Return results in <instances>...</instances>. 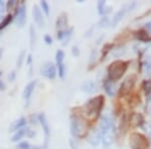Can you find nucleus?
Here are the masks:
<instances>
[{
    "instance_id": "27",
    "label": "nucleus",
    "mask_w": 151,
    "mask_h": 149,
    "mask_svg": "<svg viewBox=\"0 0 151 149\" xmlns=\"http://www.w3.org/2000/svg\"><path fill=\"white\" fill-rule=\"evenodd\" d=\"M142 89L146 96L151 95V80H144L142 83Z\"/></svg>"
},
{
    "instance_id": "22",
    "label": "nucleus",
    "mask_w": 151,
    "mask_h": 149,
    "mask_svg": "<svg viewBox=\"0 0 151 149\" xmlns=\"http://www.w3.org/2000/svg\"><path fill=\"white\" fill-rule=\"evenodd\" d=\"M29 40H30V48L31 50L35 48L36 45V40H37V36H36V31L33 25H30L29 27Z\"/></svg>"
},
{
    "instance_id": "39",
    "label": "nucleus",
    "mask_w": 151,
    "mask_h": 149,
    "mask_svg": "<svg viewBox=\"0 0 151 149\" xmlns=\"http://www.w3.org/2000/svg\"><path fill=\"white\" fill-rule=\"evenodd\" d=\"M69 142H70V146L72 149H79L78 148V144L76 143V141L74 140V139H70Z\"/></svg>"
},
{
    "instance_id": "2",
    "label": "nucleus",
    "mask_w": 151,
    "mask_h": 149,
    "mask_svg": "<svg viewBox=\"0 0 151 149\" xmlns=\"http://www.w3.org/2000/svg\"><path fill=\"white\" fill-rule=\"evenodd\" d=\"M104 104L105 98L103 95L88 100V102L85 104V114L92 120H97L104 108Z\"/></svg>"
},
{
    "instance_id": "51",
    "label": "nucleus",
    "mask_w": 151,
    "mask_h": 149,
    "mask_svg": "<svg viewBox=\"0 0 151 149\" xmlns=\"http://www.w3.org/2000/svg\"><path fill=\"white\" fill-rule=\"evenodd\" d=\"M2 75V72H1V71H0V76H1Z\"/></svg>"
},
{
    "instance_id": "37",
    "label": "nucleus",
    "mask_w": 151,
    "mask_h": 149,
    "mask_svg": "<svg viewBox=\"0 0 151 149\" xmlns=\"http://www.w3.org/2000/svg\"><path fill=\"white\" fill-rule=\"evenodd\" d=\"M43 40H45V42L48 45H52V37L50 35H45L43 36Z\"/></svg>"
},
{
    "instance_id": "29",
    "label": "nucleus",
    "mask_w": 151,
    "mask_h": 149,
    "mask_svg": "<svg viewBox=\"0 0 151 149\" xmlns=\"http://www.w3.org/2000/svg\"><path fill=\"white\" fill-rule=\"evenodd\" d=\"M57 72H58V75L60 79H65V74H67V68H65V63H63V65H60V66H58Z\"/></svg>"
},
{
    "instance_id": "9",
    "label": "nucleus",
    "mask_w": 151,
    "mask_h": 149,
    "mask_svg": "<svg viewBox=\"0 0 151 149\" xmlns=\"http://www.w3.org/2000/svg\"><path fill=\"white\" fill-rule=\"evenodd\" d=\"M13 18L15 20L17 26H22L25 24L26 21V6L24 3H21L20 5L17 6V8L15 9V12L13 14Z\"/></svg>"
},
{
    "instance_id": "23",
    "label": "nucleus",
    "mask_w": 151,
    "mask_h": 149,
    "mask_svg": "<svg viewBox=\"0 0 151 149\" xmlns=\"http://www.w3.org/2000/svg\"><path fill=\"white\" fill-rule=\"evenodd\" d=\"M73 32H74V28L73 27H68L64 29V36H63V45H65L69 43V41L70 40L73 36Z\"/></svg>"
},
{
    "instance_id": "26",
    "label": "nucleus",
    "mask_w": 151,
    "mask_h": 149,
    "mask_svg": "<svg viewBox=\"0 0 151 149\" xmlns=\"http://www.w3.org/2000/svg\"><path fill=\"white\" fill-rule=\"evenodd\" d=\"M113 48H114L113 43H106V45L103 46L102 52H101V60H104V58H106V55L113 50Z\"/></svg>"
},
{
    "instance_id": "8",
    "label": "nucleus",
    "mask_w": 151,
    "mask_h": 149,
    "mask_svg": "<svg viewBox=\"0 0 151 149\" xmlns=\"http://www.w3.org/2000/svg\"><path fill=\"white\" fill-rule=\"evenodd\" d=\"M40 73L43 77H45L48 80H55V77L58 76L57 72V67L52 62H47L45 65L41 67Z\"/></svg>"
},
{
    "instance_id": "24",
    "label": "nucleus",
    "mask_w": 151,
    "mask_h": 149,
    "mask_svg": "<svg viewBox=\"0 0 151 149\" xmlns=\"http://www.w3.org/2000/svg\"><path fill=\"white\" fill-rule=\"evenodd\" d=\"M13 15L12 14H7V15L0 21V31L3 30L4 28H6L7 26L10 24L12 21H13Z\"/></svg>"
},
{
    "instance_id": "21",
    "label": "nucleus",
    "mask_w": 151,
    "mask_h": 149,
    "mask_svg": "<svg viewBox=\"0 0 151 149\" xmlns=\"http://www.w3.org/2000/svg\"><path fill=\"white\" fill-rule=\"evenodd\" d=\"M88 141H89V143L92 144L93 146H98L99 144L101 143V132L99 131V129L97 131L93 132V133L89 136Z\"/></svg>"
},
{
    "instance_id": "47",
    "label": "nucleus",
    "mask_w": 151,
    "mask_h": 149,
    "mask_svg": "<svg viewBox=\"0 0 151 149\" xmlns=\"http://www.w3.org/2000/svg\"><path fill=\"white\" fill-rule=\"evenodd\" d=\"M5 88H6L5 84H4L1 80H0V90H1V91H4V90H5Z\"/></svg>"
},
{
    "instance_id": "44",
    "label": "nucleus",
    "mask_w": 151,
    "mask_h": 149,
    "mask_svg": "<svg viewBox=\"0 0 151 149\" xmlns=\"http://www.w3.org/2000/svg\"><path fill=\"white\" fill-rule=\"evenodd\" d=\"M31 63H32V55L29 53V55H27V60H26V65H28L29 67H30Z\"/></svg>"
},
{
    "instance_id": "12",
    "label": "nucleus",
    "mask_w": 151,
    "mask_h": 149,
    "mask_svg": "<svg viewBox=\"0 0 151 149\" xmlns=\"http://www.w3.org/2000/svg\"><path fill=\"white\" fill-rule=\"evenodd\" d=\"M70 131L72 134L73 138H78L81 133V126H80V122L76 117H72L70 122Z\"/></svg>"
},
{
    "instance_id": "19",
    "label": "nucleus",
    "mask_w": 151,
    "mask_h": 149,
    "mask_svg": "<svg viewBox=\"0 0 151 149\" xmlns=\"http://www.w3.org/2000/svg\"><path fill=\"white\" fill-rule=\"evenodd\" d=\"M57 28L58 30H64V29L68 28V15L65 13L60 14L57 19Z\"/></svg>"
},
{
    "instance_id": "16",
    "label": "nucleus",
    "mask_w": 151,
    "mask_h": 149,
    "mask_svg": "<svg viewBox=\"0 0 151 149\" xmlns=\"http://www.w3.org/2000/svg\"><path fill=\"white\" fill-rule=\"evenodd\" d=\"M129 122H130V124H132V125L135 127H142L143 124L145 123L144 117L140 113H133L131 115Z\"/></svg>"
},
{
    "instance_id": "50",
    "label": "nucleus",
    "mask_w": 151,
    "mask_h": 149,
    "mask_svg": "<svg viewBox=\"0 0 151 149\" xmlns=\"http://www.w3.org/2000/svg\"><path fill=\"white\" fill-rule=\"evenodd\" d=\"M2 20V16H0V21H1Z\"/></svg>"
},
{
    "instance_id": "40",
    "label": "nucleus",
    "mask_w": 151,
    "mask_h": 149,
    "mask_svg": "<svg viewBox=\"0 0 151 149\" xmlns=\"http://www.w3.org/2000/svg\"><path fill=\"white\" fill-rule=\"evenodd\" d=\"M4 10H5V3H4L3 1H1V0H0V16H2V14H3Z\"/></svg>"
},
{
    "instance_id": "5",
    "label": "nucleus",
    "mask_w": 151,
    "mask_h": 149,
    "mask_svg": "<svg viewBox=\"0 0 151 149\" xmlns=\"http://www.w3.org/2000/svg\"><path fill=\"white\" fill-rule=\"evenodd\" d=\"M137 82V76L136 75H130L123 81V83L121 84L120 89H119V95L120 96H126V95L130 94L131 91L134 89L135 84Z\"/></svg>"
},
{
    "instance_id": "1",
    "label": "nucleus",
    "mask_w": 151,
    "mask_h": 149,
    "mask_svg": "<svg viewBox=\"0 0 151 149\" xmlns=\"http://www.w3.org/2000/svg\"><path fill=\"white\" fill-rule=\"evenodd\" d=\"M129 65H130V60H116L112 62L107 68V79L112 83L118 82L127 72Z\"/></svg>"
},
{
    "instance_id": "33",
    "label": "nucleus",
    "mask_w": 151,
    "mask_h": 149,
    "mask_svg": "<svg viewBox=\"0 0 151 149\" xmlns=\"http://www.w3.org/2000/svg\"><path fill=\"white\" fill-rule=\"evenodd\" d=\"M27 122H30V124H32V125H37V124L40 123V121H38V115L31 114L30 116L28 117Z\"/></svg>"
},
{
    "instance_id": "48",
    "label": "nucleus",
    "mask_w": 151,
    "mask_h": 149,
    "mask_svg": "<svg viewBox=\"0 0 151 149\" xmlns=\"http://www.w3.org/2000/svg\"><path fill=\"white\" fill-rule=\"evenodd\" d=\"M30 149H45L43 148V146L41 147V146H31Z\"/></svg>"
},
{
    "instance_id": "46",
    "label": "nucleus",
    "mask_w": 151,
    "mask_h": 149,
    "mask_svg": "<svg viewBox=\"0 0 151 149\" xmlns=\"http://www.w3.org/2000/svg\"><path fill=\"white\" fill-rule=\"evenodd\" d=\"M147 107H148V111L150 112L151 114V95L148 96V99H147Z\"/></svg>"
},
{
    "instance_id": "30",
    "label": "nucleus",
    "mask_w": 151,
    "mask_h": 149,
    "mask_svg": "<svg viewBox=\"0 0 151 149\" xmlns=\"http://www.w3.org/2000/svg\"><path fill=\"white\" fill-rule=\"evenodd\" d=\"M40 8L42 9V12L45 14L47 16L50 15V4L47 3V1H45V0H42V1L40 2Z\"/></svg>"
},
{
    "instance_id": "49",
    "label": "nucleus",
    "mask_w": 151,
    "mask_h": 149,
    "mask_svg": "<svg viewBox=\"0 0 151 149\" xmlns=\"http://www.w3.org/2000/svg\"><path fill=\"white\" fill-rule=\"evenodd\" d=\"M102 38H103V35H101V36H100V38H98V40H97V45L101 42V40H102Z\"/></svg>"
},
{
    "instance_id": "4",
    "label": "nucleus",
    "mask_w": 151,
    "mask_h": 149,
    "mask_svg": "<svg viewBox=\"0 0 151 149\" xmlns=\"http://www.w3.org/2000/svg\"><path fill=\"white\" fill-rule=\"evenodd\" d=\"M135 6H136V2H131V3H127L124 6L121 7V8L119 9L115 14H114L113 18H112V20H111L112 27H115V26H117V24H118L124 17H125V15L128 13L129 11H132L133 9L135 8Z\"/></svg>"
},
{
    "instance_id": "45",
    "label": "nucleus",
    "mask_w": 151,
    "mask_h": 149,
    "mask_svg": "<svg viewBox=\"0 0 151 149\" xmlns=\"http://www.w3.org/2000/svg\"><path fill=\"white\" fill-rule=\"evenodd\" d=\"M145 27H146V31L150 35L151 33V21H149V22H147L145 24Z\"/></svg>"
},
{
    "instance_id": "31",
    "label": "nucleus",
    "mask_w": 151,
    "mask_h": 149,
    "mask_svg": "<svg viewBox=\"0 0 151 149\" xmlns=\"http://www.w3.org/2000/svg\"><path fill=\"white\" fill-rule=\"evenodd\" d=\"M26 57V53L25 50H22L20 53H19L18 58H17V60H16V67L18 68V69H20L21 67H22V63L24 62V58Z\"/></svg>"
},
{
    "instance_id": "14",
    "label": "nucleus",
    "mask_w": 151,
    "mask_h": 149,
    "mask_svg": "<svg viewBox=\"0 0 151 149\" xmlns=\"http://www.w3.org/2000/svg\"><path fill=\"white\" fill-rule=\"evenodd\" d=\"M97 89H98L97 84L93 81H86L81 86V90L86 94H94L97 92Z\"/></svg>"
},
{
    "instance_id": "20",
    "label": "nucleus",
    "mask_w": 151,
    "mask_h": 149,
    "mask_svg": "<svg viewBox=\"0 0 151 149\" xmlns=\"http://www.w3.org/2000/svg\"><path fill=\"white\" fill-rule=\"evenodd\" d=\"M105 93L107 94V96L109 97H114L115 96V87H114V83H112L111 81L106 79L103 83Z\"/></svg>"
},
{
    "instance_id": "15",
    "label": "nucleus",
    "mask_w": 151,
    "mask_h": 149,
    "mask_svg": "<svg viewBox=\"0 0 151 149\" xmlns=\"http://www.w3.org/2000/svg\"><path fill=\"white\" fill-rule=\"evenodd\" d=\"M134 35H135L136 40L142 41V42H150L151 41V35L145 29H139V30L134 31Z\"/></svg>"
},
{
    "instance_id": "28",
    "label": "nucleus",
    "mask_w": 151,
    "mask_h": 149,
    "mask_svg": "<svg viewBox=\"0 0 151 149\" xmlns=\"http://www.w3.org/2000/svg\"><path fill=\"white\" fill-rule=\"evenodd\" d=\"M109 25H111V20L107 15L101 17V19H100L99 22H98V27L99 28H105Z\"/></svg>"
},
{
    "instance_id": "3",
    "label": "nucleus",
    "mask_w": 151,
    "mask_h": 149,
    "mask_svg": "<svg viewBox=\"0 0 151 149\" xmlns=\"http://www.w3.org/2000/svg\"><path fill=\"white\" fill-rule=\"evenodd\" d=\"M131 149H149V140L143 134L133 132L129 139Z\"/></svg>"
},
{
    "instance_id": "43",
    "label": "nucleus",
    "mask_w": 151,
    "mask_h": 149,
    "mask_svg": "<svg viewBox=\"0 0 151 149\" xmlns=\"http://www.w3.org/2000/svg\"><path fill=\"white\" fill-rule=\"evenodd\" d=\"M145 71H146V73H147V75L151 76V63H147V65L145 66Z\"/></svg>"
},
{
    "instance_id": "13",
    "label": "nucleus",
    "mask_w": 151,
    "mask_h": 149,
    "mask_svg": "<svg viewBox=\"0 0 151 149\" xmlns=\"http://www.w3.org/2000/svg\"><path fill=\"white\" fill-rule=\"evenodd\" d=\"M27 124V119L25 117H20V118L16 119L15 121H13L9 126V131L10 132H16L19 129H22L24 127H26Z\"/></svg>"
},
{
    "instance_id": "17",
    "label": "nucleus",
    "mask_w": 151,
    "mask_h": 149,
    "mask_svg": "<svg viewBox=\"0 0 151 149\" xmlns=\"http://www.w3.org/2000/svg\"><path fill=\"white\" fill-rule=\"evenodd\" d=\"M97 9H98V13L102 16H106V14H109L112 11V6H108L106 1L101 0L98 1L97 3Z\"/></svg>"
},
{
    "instance_id": "42",
    "label": "nucleus",
    "mask_w": 151,
    "mask_h": 149,
    "mask_svg": "<svg viewBox=\"0 0 151 149\" xmlns=\"http://www.w3.org/2000/svg\"><path fill=\"white\" fill-rule=\"evenodd\" d=\"M96 58H97V50H92L91 55H90V60H91L92 62H93V60H94Z\"/></svg>"
},
{
    "instance_id": "6",
    "label": "nucleus",
    "mask_w": 151,
    "mask_h": 149,
    "mask_svg": "<svg viewBox=\"0 0 151 149\" xmlns=\"http://www.w3.org/2000/svg\"><path fill=\"white\" fill-rule=\"evenodd\" d=\"M115 125H114V119L111 115L104 114L100 118L99 124V131L101 133H109V132H114Z\"/></svg>"
},
{
    "instance_id": "10",
    "label": "nucleus",
    "mask_w": 151,
    "mask_h": 149,
    "mask_svg": "<svg viewBox=\"0 0 151 149\" xmlns=\"http://www.w3.org/2000/svg\"><path fill=\"white\" fill-rule=\"evenodd\" d=\"M36 85H37V81L33 80V81H30L25 86V88H24L23 93H22V98H23L24 102H25V107H27L29 103H30L31 96H32L33 92H35Z\"/></svg>"
},
{
    "instance_id": "34",
    "label": "nucleus",
    "mask_w": 151,
    "mask_h": 149,
    "mask_svg": "<svg viewBox=\"0 0 151 149\" xmlns=\"http://www.w3.org/2000/svg\"><path fill=\"white\" fill-rule=\"evenodd\" d=\"M17 148H19V149H30L31 145L29 144L28 141H20V142L17 144Z\"/></svg>"
},
{
    "instance_id": "25",
    "label": "nucleus",
    "mask_w": 151,
    "mask_h": 149,
    "mask_svg": "<svg viewBox=\"0 0 151 149\" xmlns=\"http://www.w3.org/2000/svg\"><path fill=\"white\" fill-rule=\"evenodd\" d=\"M65 60V52L63 50H58L55 53V67L64 63Z\"/></svg>"
},
{
    "instance_id": "11",
    "label": "nucleus",
    "mask_w": 151,
    "mask_h": 149,
    "mask_svg": "<svg viewBox=\"0 0 151 149\" xmlns=\"http://www.w3.org/2000/svg\"><path fill=\"white\" fill-rule=\"evenodd\" d=\"M32 16H33V20H35V22L36 23V25L38 27H43L45 26V17H43L41 9L40 8L38 5H33Z\"/></svg>"
},
{
    "instance_id": "41",
    "label": "nucleus",
    "mask_w": 151,
    "mask_h": 149,
    "mask_svg": "<svg viewBox=\"0 0 151 149\" xmlns=\"http://www.w3.org/2000/svg\"><path fill=\"white\" fill-rule=\"evenodd\" d=\"M94 28H95V26H94V25H92V27H90V28H89V30H87V31H86V35H85V37H89L90 35H93Z\"/></svg>"
},
{
    "instance_id": "35",
    "label": "nucleus",
    "mask_w": 151,
    "mask_h": 149,
    "mask_svg": "<svg viewBox=\"0 0 151 149\" xmlns=\"http://www.w3.org/2000/svg\"><path fill=\"white\" fill-rule=\"evenodd\" d=\"M15 5H18L17 1H15V0H10V1H8L7 3H5V8L12 9Z\"/></svg>"
},
{
    "instance_id": "52",
    "label": "nucleus",
    "mask_w": 151,
    "mask_h": 149,
    "mask_svg": "<svg viewBox=\"0 0 151 149\" xmlns=\"http://www.w3.org/2000/svg\"><path fill=\"white\" fill-rule=\"evenodd\" d=\"M150 138H151V132H150Z\"/></svg>"
},
{
    "instance_id": "18",
    "label": "nucleus",
    "mask_w": 151,
    "mask_h": 149,
    "mask_svg": "<svg viewBox=\"0 0 151 149\" xmlns=\"http://www.w3.org/2000/svg\"><path fill=\"white\" fill-rule=\"evenodd\" d=\"M29 131L28 127H24L22 129H19L16 132H14V134L11 137V141L12 142H18L19 140H21L24 136L27 135V132Z\"/></svg>"
},
{
    "instance_id": "32",
    "label": "nucleus",
    "mask_w": 151,
    "mask_h": 149,
    "mask_svg": "<svg viewBox=\"0 0 151 149\" xmlns=\"http://www.w3.org/2000/svg\"><path fill=\"white\" fill-rule=\"evenodd\" d=\"M112 52H113V57H122L124 53H125V50H122L121 46H118L116 50L113 48Z\"/></svg>"
},
{
    "instance_id": "7",
    "label": "nucleus",
    "mask_w": 151,
    "mask_h": 149,
    "mask_svg": "<svg viewBox=\"0 0 151 149\" xmlns=\"http://www.w3.org/2000/svg\"><path fill=\"white\" fill-rule=\"evenodd\" d=\"M38 121H40V124L41 125V127H42V130L45 132V143H43L42 146L45 149H47L48 140H50V123H48L47 118L45 115V113L38 114Z\"/></svg>"
},
{
    "instance_id": "36",
    "label": "nucleus",
    "mask_w": 151,
    "mask_h": 149,
    "mask_svg": "<svg viewBox=\"0 0 151 149\" xmlns=\"http://www.w3.org/2000/svg\"><path fill=\"white\" fill-rule=\"evenodd\" d=\"M80 53H81V52H80V48L78 45H74L72 48V55H74L75 58H78L80 55Z\"/></svg>"
},
{
    "instance_id": "38",
    "label": "nucleus",
    "mask_w": 151,
    "mask_h": 149,
    "mask_svg": "<svg viewBox=\"0 0 151 149\" xmlns=\"http://www.w3.org/2000/svg\"><path fill=\"white\" fill-rule=\"evenodd\" d=\"M16 78V72L15 71H12V72L9 73L8 77H7V79H8V81H10V82H12V81H14Z\"/></svg>"
}]
</instances>
